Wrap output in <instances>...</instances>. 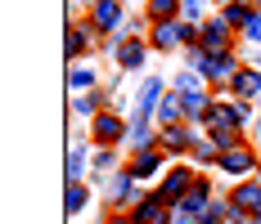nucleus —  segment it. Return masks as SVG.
Returning a JSON list of instances; mask_svg holds the SVG:
<instances>
[{"instance_id": "2eb2a0df", "label": "nucleus", "mask_w": 261, "mask_h": 224, "mask_svg": "<svg viewBox=\"0 0 261 224\" xmlns=\"http://www.w3.org/2000/svg\"><path fill=\"white\" fill-rule=\"evenodd\" d=\"M108 198H113V206H117V211H122V206H135V175H117V179H113V188H108Z\"/></svg>"}, {"instance_id": "c85d7f7f", "label": "nucleus", "mask_w": 261, "mask_h": 224, "mask_svg": "<svg viewBox=\"0 0 261 224\" xmlns=\"http://www.w3.org/2000/svg\"><path fill=\"white\" fill-rule=\"evenodd\" d=\"M252 68H261V50H257V58H252Z\"/></svg>"}, {"instance_id": "7ed1b4c3", "label": "nucleus", "mask_w": 261, "mask_h": 224, "mask_svg": "<svg viewBox=\"0 0 261 224\" xmlns=\"http://www.w3.org/2000/svg\"><path fill=\"white\" fill-rule=\"evenodd\" d=\"M230 41H234V27H225L221 18L198 23V50H207V54H234V50H230Z\"/></svg>"}, {"instance_id": "cd10ccee", "label": "nucleus", "mask_w": 261, "mask_h": 224, "mask_svg": "<svg viewBox=\"0 0 261 224\" xmlns=\"http://www.w3.org/2000/svg\"><path fill=\"white\" fill-rule=\"evenodd\" d=\"M104 224H135V220H130V215H122V211H117V215H108Z\"/></svg>"}, {"instance_id": "0eeeda50", "label": "nucleus", "mask_w": 261, "mask_h": 224, "mask_svg": "<svg viewBox=\"0 0 261 224\" xmlns=\"http://www.w3.org/2000/svg\"><path fill=\"white\" fill-rule=\"evenodd\" d=\"M167 211H171V202L162 193H149V198H140L130 206V220L135 224H167Z\"/></svg>"}, {"instance_id": "c756f323", "label": "nucleus", "mask_w": 261, "mask_h": 224, "mask_svg": "<svg viewBox=\"0 0 261 224\" xmlns=\"http://www.w3.org/2000/svg\"><path fill=\"white\" fill-rule=\"evenodd\" d=\"M248 5H257V0H248Z\"/></svg>"}, {"instance_id": "bb28decb", "label": "nucleus", "mask_w": 261, "mask_h": 224, "mask_svg": "<svg viewBox=\"0 0 261 224\" xmlns=\"http://www.w3.org/2000/svg\"><path fill=\"white\" fill-rule=\"evenodd\" d=\"M203 5H207V0H180V18H189V23H194V18H198V14H203Z\"/></svg>"}, {"instance_id": "2f4dec72", "label": "nucleus", "mask_w": 261, "mask_h": 224, "mask_svg": "<svg viewBox=\"0 0 261 224\" xmlns=\"http://www.w3.org/2000/svg\"><path fill=\"white\" fill-rule=\"evenodd\" d=\"M257 9H261V0H257Z\"/></svg>"}, {"instance_id": "412c9836", "label": "nucleus", "mask_w": 261, "mask_h": 224, "mask_svg": "<svg viewBox=\"0 0 261 224\" xmlns=\"http://www.w3.org/2000/svg\"><path fill=\"white\" fill-rule=\"evenodd\" d=\"M68 90H72V94H81V90H95V68H72V72H68Z\"/></svg>"}, {"instance_id": "ddd939ff", "label": "nucleus", "mask_w": 261, "mask_h": 224, "mask_svg": "<svg viewBox=\"0 0 261 224\" xmlns=\"http://www.w3.org/2000/svg\"><path fill=\"white\" fill-rule=\"evenodd\" d=\"M185 117V103H180V94H162V103H158V130H167V125H185L180 121Z\"/></svg>"}, {"instance_id": "9b49d317", "label": "nucleus", "mask_w": 261, "mask_h": 224, "mask_svg": "<svg viewBox=\"0 0 261 224\" xmlns=\"http://www.w3.org/2000/svg\"><path fill=\"white\" fill-rule=\"evenodd\" d=\"M230 94H239V99H261V68H239V76L230 81Z\"/></svg>"}, {"instance_id": "20e7f679", "label": "nucleus", "mask_w": 261, "mask_h": 224, "mask_svg": "<svg viewBox=\"0 0 261 224\" xmlns=\"http://www.w3.org/2000/svg\"><path fill=\"white\" fill-rule=\"evenodd\" d=\"M122 135H126V121H122L117 112H99V117L90 121V139H95L99 148H113V144H122Z\"/></svg>"}, {"instance_id": "473e14b6", "label": "nucleus", "mask_w": 261, "mask_h": 224, "mask_svg": "<svg viewBox=\"0 0 261 224\" xmlns=\"http://www.w3.org/2000/svg\"><path fill=\"white\" fill-rule=\"evenodd\" d=\"M257 135H261V125H257Z\"/></svg>"}, {"instance_id": "6e6552de", "label": "nucleus", "mask_w": 261, "mask_h": 224, "mask_svg": "<svg viewBox=\"0 0 261 224\" xmlns=\"http://www.w3.org/2000/svg\"><path fill=\"white\" fill-rule=\"evenodd\" d=\"M194 144H198L194 125H167V130H158V148L162 152H189Z\"/></svg>"}, {"instance_id": "5701e85b", "label": "nucleus", "mask_w": 261, "mask_h": 224, "mask_svg": "<svg viewBox=\"0 0 261 224\" xmlns=\"http://www.w3.org/2000/svg\"><path fill=\"white\" fill-rule=\"evenodd\" d=\"M86 202H90V188H86V184H68V202H63V206H68V211H72V215H77V211H86Z\"/></svg>"}, {"instance_id": "423d86ee", "label": "nucleus", "mask_w": 261, "mask_h": 224, "mask_svg": "<svg viewBox=\"0 0 261 224\" xmlns=\"http://www.w3.org/2000/svg\"><path fill=\"white\" fill-rule=\"evenodd\" d=\"M158 103H162V76H149L140 85V99H135V121L130 125H149V117H158Z\"/></svg>"}, {"instance_id": "39448f33", "label": "nucleus", "mask_w": 261, "mask_h": 224, "mask_svg": "<svg viewBox=\"0 0 261 224\" xmlns=\"http://www.w3.org/2000/svg\"><path fill=\"white\" fill-rule=\"evenodd\" d=\"M261 162H257V152L248 148V144H239V148H230V152H221V171L225 175H234L239 184H243V179H248V175L257 171Z\"/></svg>"}, {"instance_id": "b1692460", "label": "nucleus", "mask_w": 261, "mask_h": 224, "mask_svg": "<svg viewBox=\"0 0 261 224\" xmlns=\"http://www.w3.org/2000/svg\"><path fill=\"white\" fill-rule=\"evenodd\" d=\"M72 112H81V117L95 121V117H99V94H90V99H86V94H72Z\"/></svg>"}, {"instance_id": "f3484780", "label": "nucleus", "mask_w": 261, "mask_h": 224, "mask_svg": "<svg viewBox=\"0 0 261 224\" xmlns=\"http://www.w3.org/2000/svg\"><path fill=\"white\" fill-rule=\"evenodd\" d=\"M252 14H257V9H252L248 0H230V5L221 9V23H225V27H239V31H243V27L252 23Z\"/></svg>"}, {"instance_id": "1a4fd4ad", "label": "nucleus", "mask_w": 261, "mask_h": 224, "mask_svg": "<svg viewBox=\"0 0 261 224\" xmlns=\"http://www.w3.org/2000/svg\"><path fill=\"white\" fill-rule=\"evenodd\" d=\"M90 27L113 36V31L122 27V0H95V5H90Z\"/></svg>"}, {"instance_id": "aec40b11", "label": "nucleus", "mask_w": 261, "mask_h": 224, "mask_svg": "<svg viewBox=\"0 0 261 224\" xmlns=\"http://www.w3.org/2000/svg\"><path fill=\"white\" fill-rule=\"evenodd\" d=\"M117 63L122 68H140L144 63V41H122L117 45Z\"/></svg>"}, {"instance_id": "6ab92c4d", "label": "nucleus", "mask_w": 261, "mask_h": 224, "mask_svg": "<svg viewBox=\"0 0 261 224\" xmlns=\"http://www.w3.org/2000/svg\"><path fill=\"white\" fill-rule=\"evenodd\" d=\"M176 14H185L180 0H149V18L153 23H176Z\"/></svg>"}, {"instance_id": "f8f14e48", "label": "nucleus", "mask_w": 261, "mask_h": 224, "mask_svg": "<svg viewBox=\"0 0 261 224\" xmlns=\"http://www.w3.org/2000/svg\"><path fill=\"white\" fill-rule=\"evenodd\" d=\"M180 41H185L180 18H176V23H153V31H149V45H158V50H176Z\"/></svg>"}, {"instance_id": "f03ea898", "label": "nucleus", "mask_w": 261, "mask_h": 224, "mask_svg": "<svg viewBox=\"0 0 261 224\" xmlns=\"http://www.w3.org/2000/svg\"><path fill=\"white\" fill-rule=\"evenodd\" d=\"M194 184H198V175H194V166H171V171L162 175V198L167 202H185L189 193H194Z\"/></svg>"}, {"instance_id": "dca6fc26", "label": "nucleus", "mask_w": 261, "mask_h": 224, "mask_svg": "<svg viewBox=\"0 0 261 224\" xmlns=\"http://www.w3.org/2000/svg\"><path fill=\"white\" fill-rule=\"evenodd\" d=\"M90 45H95V31H90V23H72V27H68V58H81Z\"/></svg>"}, {"instance_id": "9d476101", "label": "nucleus", "mask_w": 261, "mask_h": 224, "mask_svg": "<svg viewBox=\"0 0 261 224\" xmlns=\"http://www.w3.org/2000/svg\"><path fill=\"white\" fill-rule=\"evenodd\" d=\"M230 206L257 215V211H261V179H243V184H234V188H230Z\"/></svg>"}, {"instance_id": "a211bd4d", "label": "nucleus", "mask_w": 261, "mask_h": 224, "mask_svg": "<svg viewBox=\"0 0 261 224\" xmlns=\"http://www.w3.org/2000/svg\"><path fill=\"white\" fill-rule=\"evenodd\" d=\"M225 220H230V198H212L198 211V224H225Z\"/></svg>"}, {"instance_id": "4be33fe9", "label": "nucleus", "mask_w": 261, "mask_h": 224, "mask_svg": "<svg viewBox=\"0 0 261 224\" xmlns=\"http://www.w3.org/2000/svg\"><path fill=\"white\" fill-rule=\"evenodd\" d=\"M81 171H86V144H72L68 148V184H77Z\"/></svg>"}, {"instance_id": "a878e982", "label": "nucleus", "mask_w": 261, "mask_h": 224, "mask_svg": "<svg viewBox=\"0 0 261 224\" xmlns=\"http://www.w3.org/2000/svg\"><path fill=\"white\" fill-rule=\"evenodd\" d=\"M243 36H248L252 45H261V9H257V14H252V23L243 27Z\"/></svg>"}, {"instance_id": "72a5a7b5", "label": "nucleus", "mask_w": 261, "mask_h": 224, "mask_svg": "<svg viewBox=\"0 0 261 224\" xmlns=\"http://www.w3.org/2000/svg\"><path fill=\"white\" fill-rule=\"evenodd\" d=\"M257 103H261V99H257Z\"/></svg>"}, {"instance_id": "393cba45", "label": "nucleus", "mask_w": 261, "mask_h": 224, "mask_svg": "<svg viewBox=\"0 0 261 224\" xmlns=\"http://www.w3.org/2000/svg\"><path fill=\"white\" fill-rule=\"evenodd\" d=\"M167 224H198V220H194V211H189L185 202H171V211H167Z\"/></svg>"}, {"instance_id": "7c9ffc66", "label": "nucleus", "mask_w": 261, "mask_h": 224, "mask_svg": "<svg viewBox=\"0 0 261 224\" xmlns=\"http://www.w3.org/2000/svg\"><path fill=\"white\" fill-rule=\"evenodd\" d=\"M221 5H230V0H221Z\"/></svg>"}, {"instance_id": "4468645a", "label": "nucleus", "mask_w": 261, "mask_h": 224, "mask_svg": "<svg viewBox=\"0 0 261 224\" xmlns=\"http://www.w3.org/2000/svg\"><path fill=\"white\" fill-rule=\"evenodd\" d=\"M162 157H167L162 148H144V152H135V157H130V175H135V179H149V175H158Z\"/></svg>"}, {"instance_id": "f257e3e1", "label": "nucleus", "mask_w": 261, "mask_h": 224, "mask_svg": "<svg viewBox=\"0 0 261 224\" xmlns=\"http://www.w3.org/2000/svg\"><path fill=\"white\" fill-rule=\"evenodd\" d=\"M171 90L180 94V103H185V117H207V112H212L207 81H203L198 72H180L176 81H171Z\"/></svg>"}]
</instances>
